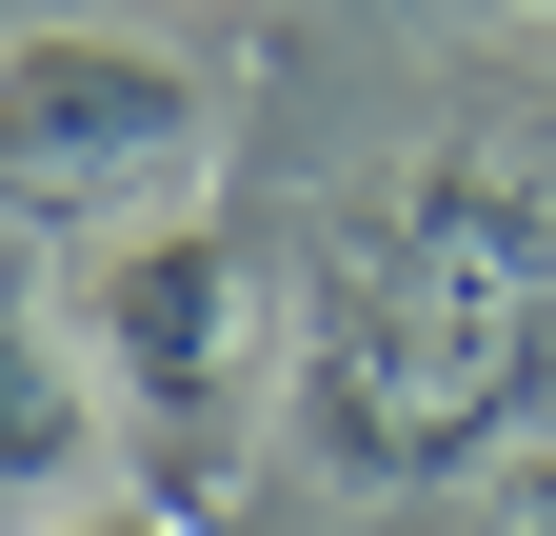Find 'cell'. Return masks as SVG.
<instances>
[{
  "instance_id": "1",
  "label": "cell",
  "mask_w": 556,
  "mask_h": 536,
  "mask_svg": "<svg viewBox=\"0 0 556 536\" xmlns=\"http://www.w3.org/2000/svg\"><path fill=\"white\" fill-rule=\"evenodd\" d=\"M517 418H556V199L517 159L438 140L338 219L299 298V437L358 497H438Z\"/></svg>"
},
{
  "instance_id": "2",
  "label": "cell",
  "mask_w": 556,
  "mask_h": 536,
  "mask_svg": "<svg viewBox=\"0 0 556 536\" xmlns=\"http://www.w3.org/2000/svg\"><path fill=\"white\" fill-rule=\"evenodd\" d=\"M199 159H219V80H199L179 40H119V21L0 40V219L139 239V219L199 199Z\"/></svg>"
},
{
  "instance_id": "3",
  "label": "cell",
  "mask_w": 556,
  "mask_h": 536,
  "mask_svg": "<svg viewBox=\"0 0 556 536\" xmlns=\"http://www.w3.org/2000/svg\"><path fill=\"white\" fill-rule=\"evenodd\" d=\"M80 358H100V397H119V437L160 457V497H219L239 437H258V258L199 219V199L139 219V239H100Z\"/></svg>"
},
{
  "instance_id": "4",
  "label": "cell",
  "mask_w": 556,
  "mask_h": 536,
  "mask_svg": "<svg viewBox=\"0 0 556 536\" xmlns=\"http://www.w3.org/2000/svg\"><path fill=\"white\" fill-rule=\"evenodd\" d=\"M80 477V378H60V318L0 298V497H60Z\"/></svg>"
},
{
  "instance_id": "5",
  "label": "cell",
  "mask_w": 556,
  "mask_h": 536,
  "mask_svg": "<svg viewBox=\"0 0 556 536\" xmlns=\"http://www.w3.org/2000/svg\"><path fill=\"white\" fill-rule=\"evenodd\" d=\"M40 536H199V516H179V497H60Z\"/></svg>"
},
{
  "instance_id": "6",
  "label": "cell",
  "mask_w": 556,
  "mask_h": 536,
  "mask_svg": "<svg viewBox=\"0 0 556 536\" xmlns=\"http://www.w3.org/2000/svg\"><path fill=\"white\" fill-rule=\"evenodd\" d=\"M457 21H497V40H536V60H556V0H457Z\"/></svg>"
},
{
  "instance_id": "7",
  "label": "cell",
  "mask_w": 556,
  "mask_h": 536,
  "mask_svg": "<svg viewBox=\"0 0 556 536\" xmlns=\"http://www.w3.org/2000/svg\"><path fill=\"white\" fill-rule=\"evenodd\" d=\"M497 536H556V457H536V477H517V497H497Z\"/></svg>"
}]
</instances>
